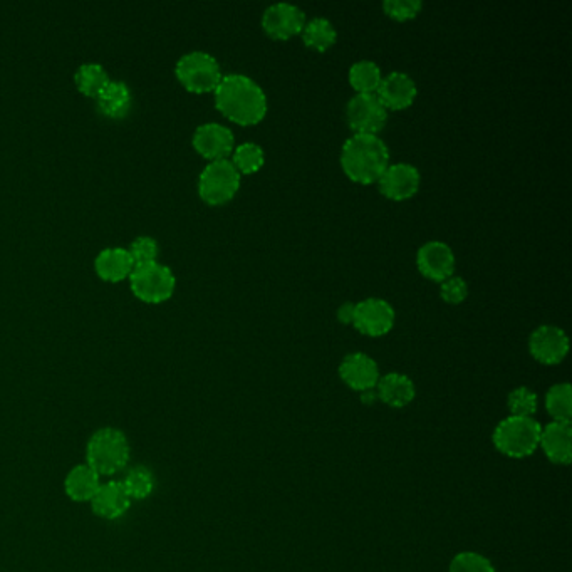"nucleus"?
<instances>
[{"mask_svg":"<svg viewBox=\"0 0 572 572\" xmlns=\"http://www.w3.org/2000/svg\"><path fill=\"white\" fill-rule=\"evenodd\" d=\"M131 291L140 301L160 304L173 296L177 287V277L172 269L163 266L158 260L136 264L130 274Z\"/></svg>","mask_w":572,"mask_h":572,"instance_id":"obj_5","label":"nucleus"},{"mask_svg":"<svg viewBox=\"0 0 572 572\" xmlns=\"http://www.w3.org/2000/svg\"><path fill=\"white\" fill-rule=\"evenodd\" d=\"M541 423L534 416H512L495 427L494 445L500 453L510 458H526L539 448Z\"/></svg>","mask_w":572,"mask_h":572,"instance_id":"obj_4","label":"nucleus"},{"mask_svg":"<svg viewBox=\"0 0 572 572\" xmlns=\"http://www.w3.org/2000/svg\"><path fill=\"white\" fill-rule=\"evenodd\" d=\"M121 482H123V487H125L131 502L148 499L153 494L156 485L155 475L145 465H136V467L130 468L126 472L125 479Z\"/></svg>","mask_w":572,"mask_h":572,"instance_id":"obj_26","label":"nucleus"},{"mask_svg":"<svg viewBox=\"0 0 572 572\" xmlns=\"http://www.w3.org/2000/svg\"><path fill=\"white\" fill-rule=\"evenodd\" d=\"M178 81L190 93H210L215 91L222 79V71L217 59L203 51H192L183 54L175 66Z\"/></svg>","mask_w":572,"mask_h":572,"instance_id":"obj_6","label":"nucleus"},{"mask_svg":"<svg viewBox=\"0 0 572 572\" xmlns=\"http://www.w3.org/2000/svg\"><path fill=\"white\" fill-rule=\"evenodd\" d=\"M539 447L552 463L569 465L572 460V427L567 422H551L542 427Z\"/></svg>","mask_w":572,"mask_h":572,"instance_id":"obj_18","label":"nucleus"},{"mask_svg":"<svg viewBox=\"0 0 572 572\" xmlns=\"http://www.w3.org/2000/svg\"><path fill=\"white\" fill-rule=\"evenodd\" d=\"M354 314H356V304L354 302H344L338 309V319L341 324H353Z\"/></svg>","mask_w":572,"mask_h":572,"instance_id":"obj_34","label":"nucleus"},{"mask_svg":"<svg viewBox=\"0 0 572 572\" xmlns=\"http://www.w3.org/2000/svg\"><path fill=\"white\" fill-rule=\"evenodd\" d=\"M381 79H383V74H381L380 66L368 59L354 63L349 69V83L358 94H376L380 88Z\"/></svg>","mask_w":572,"mask_h":572,"instance_id":"obj_24","label":"nucleus"},{"mask_svg":"<svg viewBox=\"0 0 572 572\" xmlns=\"http://www.w3.org/2000/svg\"><path fill=\"white\" fill-rule=\"evenodd\" d=\"M361 401H363L364 405H373L375 401H378V393L375 390H366L361 391Z\"/></svg>","mask_w":572,"mask_h":572,"instance_id":"obj_35","label":"nucleus"},{"mask_svg":"<svg viewBox=\"0 0 572 572\" xmlns=\"http://www.w3.org/2000/svg\"><path fill=\"white\" fill-rule=\"evenodd\" d=\"M448 572H495V567L479 552L465 551L453 557Z\"/></svg>","mask_w":572,"mask_h":572,"instance_id":"obj_30","label":"nucleus"},{"mask_svg":"<svg viewBox=\"0 0 572 572\" xmlns=\"http://www.w3.org/2000/svg\"><path fill=\"white\" fill-rule=\"evenodd\" d=\"M546 410L552 416V422L571 423L572 390L569 383H557L549 388L546 395Z\"/></svg>","mask_w":572,"mask_h":572,"instance_id":"obj_27","label":"nucleus"},{"mask_svg":"<svg viewBox=\"0 0 572 572\" xmlns=\"http://www.w3.org/2000/svg\"><path fill=\"white\" fill-rule=\"evenodd\" d=\"M416 266L423 276L432 279V281H447L448 277H452L453 271H455V254H453L450 245L440 242V240H432V242L422 245L418 250Z\"/></svg>","mask_w":572,"mask_h":572,"instance_id":"obj_13","label":"nucleus"},{"mask_svg":"<svg viewBox=\"0 0 572 572\" xmlns=\"http://www.w3.org/2000/svg\"><path fill=\"white\" fill-rule=\"evenodd\" d=\"M101 482H103L101 477L89 467L88 463H78L69 470L64 479V492L73 502H79V504L88 502L89 504L94 494L98 492Z\"/></svg>","mask_w":572,"mask_h":572,"instance_id":"obj_21","label":"nucleus"},{"mask_svg":"<svg viewBox=\"0 0 572 572\" xmlns=\"http://www.w3.org/2000/svg\"><path fill=\"white\" fill-rule=\"evenodd\" d=\"M306 26V14L302 9L292 4H272L267 7L262 16V29L267 36L276 41H287L291 37L301 34Z\"/></svg>","mask_w":572,"mask_h":572,"instance_id":"obj_10","label":"nucleus"},{"mask_svg":"<svg viewBox=\"0 0 572 572\" xmlns=\"http://www.w3.org/2000/svg\"><path fill=\"white\" fill-rule=\"evenodd\" d=\"M339 376L351 390H375L380 381V368L375 359L364 353H351L339 364Z\"/></svg>","mask_w":572,"mask_h":572,"instance_id":"obj_15","label":"nucleus"},{"mask_svg":"<svg viewBox=\"0 0 572 572\" xmlns=\"http://www.w3.org/2000/svg\"><path fill=\"white\" fill-rule=\"evenodd\" d=\"M240 175L230 160H215L203 168L198 178V195L208 205H224L237 195Z\"/></svg>","mask_w":572,"mask_h":572,"instance_id":"obj_7","label":"nucleus"},{"mask_svg":"<svg viewBox=\"0 0 572 572\" xmlns=\"http://www.w3.org/2000/svg\"><path fill=\"white\" fill-rule=\"evenodd\" d=\"M529 351H531L532 358L539 363L547 364V366L559 364L569 353V338L557 326H551V324L539 326L529 338Z\"/></svg>","mask_w":572,"mask_h":572,"instance_id":"obj_11","label":"nucleus"},{"mask_svg":"<svg viewBox=\"0 0 572 572\" xmlns=\"http://www.w3.org/2000/svg\"><path fill=\"white\" fill-rule=\"evenodd\" d=\"M158 250H160L158 249V242L153 237L141 235L131 242L128 252L135 260V264H146V262H155L156 257H158Z\"/></svg>","mask_w":572,"mask_h":572,"instance_id":"obj_32","label":"nucleus"},{"mask_svg":"<svg viewBox=\"0 0 572 572\" xmlns=\"http://www.w3.org/2000/svg\"><path fill=\"white\" fill-rule=\"evenodd\" d=\"M341 167L349 180L370 185L390 167V150L378 135H353L344 141Z\"/></svg>","mask_w":572,"mask_h":572,"instance_id":"obj_2","label":"nucleus"},{"mask_svg":"<svg viewBox=\"0 0 572 572\" xmlns=\"http://www.w3.org/2000/svg\"><path fill=\"white\" fill-rule=\"evenodd\" d=\"M346 120L354 135H378L388 121V110L376 94H356L346 106Z\"/></svg>","mask_w":572,"mask_h":572,"instance_id":"obj_8","label":"nucleus"},{"mask_svg":"<svg viewBox=\"0 0 572 572\" xmlns=\"http://www.w3.org/2000/svg\"><path fill=\"white\" fill-rule=\"evenodd\" d=\"M507 406H509L510 415L529 418V416L536 415L539 401H537V395L534 391L529 390L526 386H519L510 393L509 398H507Z\"/></svg>","mask_w":572,"mask_h":572,"instance_id":"obj_29","label":"nucleus"},{"mask_svg":"<svg viewBox=\"0 0 572 572\" xmlns=\"http://www.w3.org/2000/svg\"><path fill=\"white\" fill-rule=\"evenodd\" d=\"M135 260L131 257L128 249L123 247H110L99 252L94 260V269L103 281L120 282L130 277L135 269Z\"/></svg>","mask_w":572,"mask_h":572,"instance_id":"obj_20","label":"nucleus"},{"mask_svg":"<svg viewBox=\"0 0 572 572\" xmlns=\"http://www.w3.org/2000/svg\"><path fill=\"white\" fill-rule=\"evenodd\" d=\"M264 162H266L264 150L252 141L242 143L232 151V163L240 175H252V173L259 172L260 168L264 167Z\"/></svg>","mask_w":572,"mask_h":572,"instance_id":"obj_28","label":"nucleus"},{"mask_svg":"<svg viewBox=\"0 0 572 572\" xmlns=\"http://www.w3.org/2000/svg\"><path fill=\"white\" fill-rule=\"evenodd\" d=\"M94 514L104 520L121 519L130 510L131 499L126 494L121 480L111 479L101 482L98 492L89 502Z\"/></svg>","mask_w":572,"mask_h":572,"instance_id":"obj_16","label":"nucleus"},{"mask_svg":"<svg viewBox=\"0 0 572 572\" xmlns=\"http://www.w3.org/2000/svg\"><path fill=\"white\" fill-rule=\"evenodd\" d=\"M418 88L413 79L406 73L393 71L385 78L381 79L380 88L376 91V96L381 103L385 104L388 111H401L410 108L415 103Z\"/></svg>","mask_w":572,"mask_h":572,"instance_id":"obj_17","label":"nucleus"},{"mask_svg":"<svg viewBox=\"0 0 572 572\" xmlns=\"http://www.w3.org/2000/svg\"><path fill=\"white\" fill-rule=\"evenodd\" d=\"M74 83L84 96L96 99L101 89L110 83V76L101 64L86 63L81 64L74 74Z\"/></svg>","mask_w":572,"mask_h":572,"instance_id":"obj_25","label":"nucleus"},{"mask_svg":"<svg viewBox=\"0 0 572 572\" xmlns=\"http://www.w3.org/2000/svg\"><path fill=\"white\" fill-rule=\"evenodd\" d=\"M130 460V440L120 428H99L89 437L86 463L101 479L121 474L128 467Z\"/></svg>","mask_w":572,"mask_h":572,"instance_id":"obj_3","label":"nucleus"},{"mask_svg":"<svg viewBox=\"0 0 572 572\" xmlns=\"http://www.w3.org/2000/svg\"><path fill=\"white\" fill-rule=\"evenodd\" d=\"M395 318V309L390 302L370 297L356 304L353 326L364 336L380 338L390 333L395 326Z\"/></svg>","mask_w":572,"mask_h":572,"instance_id":"obj_9","label":"nucleus"},{"mask_svg":"<svg viewBox=\"0 0 572 572\" xmlns=\"http://www.w3.org/2000/svg\"><path fill=\"white\" fill-rule=\"evenodd\" d=\"M440 296L448 304H460L468 296L467 282L463 281L462 277H448L447 281L442 282Z\"/></svg>","mask_w":572,"mask_h":572,"instance_id":"obj_33","label":"nucleus"},{"mask_svg":"<svg viewBox=\"0 0 572 572\" xmlns=\"http://www.w3.org/2000/svg\"><path fill=\"white\" fill-rule=\"evenodd\" d=\"M302 42L307 47H311L314 51H328L329 47L336 44L338 32L334 29L333 24L324 19V17H316L312 21L306 22V26L301 32Z\"/></svg>","mask_w":572,"mask_h":572,"instance_id":"obj_23","label":"nucleus"},{"mask_svg":"<svg viewBox=\"0 0 572 572\" xmlns=\"http://www.w3.org/2000/svg\"><path fill=\"white\" fill-rule=\"evenodd\" d=\"M214 93L217 110L237 125H259L266 118L269 108L266 93L245 74L222 76Z\"/></svg>","mask_w":572,"mask_h":572,"instance_id":"obj_1","label":"nucleus"},{"mask_svg":"<svg viewBox=\"0 0 572 572\" xmlns=\"http://www.w3.org/2000/svg\"><path fill=\"white\" fill-rule=\"evenodd\" d=\"M376 393L378 400L383 401L385 405L391 408H405L415 400V383L401 373H388L381 376L376 385Z\"/></svg>","mask_w":572,"mask_h":572,"instance_id":"obj_22","label":"nucleus"},{"mask_svg":"<svg viewBox=\"0 0 572 572\" xmlns=\"http://www.w3.org/2000/svg\"><path fill=\"white\" fill-rule=\"evenodd\" d=\"M422 7L423 4L420 0H386L383 4V11L391 19L405 22L415 19L422 11Z\"/></svg>","mask_w":572,"mask_h":572,"instance_id":"obj_31","label":"nucleus"},{"mask_svg":"<svg viewBox=\"0 0 572 572\" xmlns=\"http://www.w3.org/2000/svg\"><path fill=\"white\" fill-rule=\"evenodd\" d=\"M420 183H422V175L418 172V168L410 163L390 165L378 180L380 192L395 202H403L416 195Z\"/></svg>","mask_w":572,"mask_h":572,"instance_id":"obj_14","label":"nucleus"},{"mask_svg":"<svg viewBox=\"0 0 572 572\" xmlns=\"http://www.w3.org/2000/svg\"><path fill=\"white\" fill-rule=\"evenodd\" d=\"M193 148L210 162L225 160L235 148L234 133L220 123L198 126L192 138Z\"/></svg>","mask_w":572,"mask_h":572,"instance_id":"obj_12","label":"nucleus"},{"mask_svg":"<svg viewBox=\"0 0 572 572\" xmlns=\"http://www.w3.org/2000/svg\"><path fill=\"white\" fill-rule=\"evenodd\" d=\"M131 104L133 96L130 86L116 79H110V83L106 84L96 96V108L99 113L111 120H123L130 115Z\"/></svg>","mask_w":572,"mask_h":572,"instance_id":"obj_19","label":"nucleus"}]
</instances>
